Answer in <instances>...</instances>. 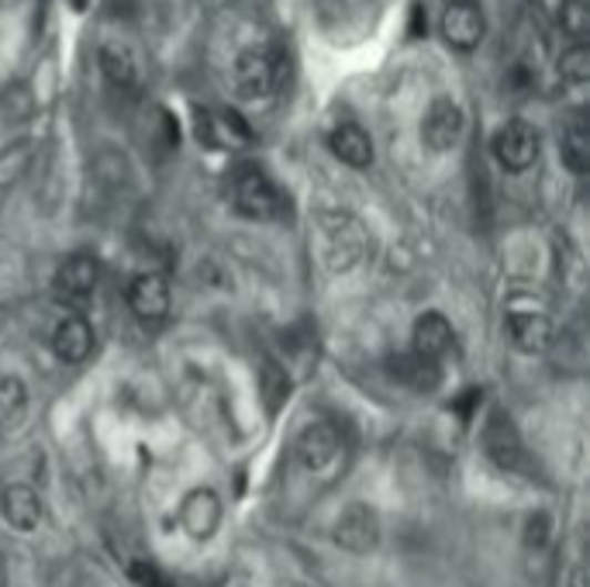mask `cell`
<instances>
[{
	"label": "cell",
	"instance_id": "26",
	"mask_svg": "<svg viewBox=\"0 0 590 587\" xmlns=\"http://www.w3.org/2000/svg\"><path fill=\"white\" fill-rule=\"evenodd\" d=\"M266 397H269V408H273V412L279 408V401L291 397V384H287V377H284V374H276L273 366L266 370Z\"/></svg>",
	"mask_w": 590,
	"mask_h": 587
},
{
	"label": "cell",
	"instance_id": "20",
	"mask_svg": "<svg viewBox=\"0 0 590 587\" xmlns=\"http://www.w3.org/2000/svg\"><path fill=\"white\" fill-rule=\"evenodd\" d=\"M559 156H563L567 170L583 176L590 170V135H587V121L573 118L570 125L559 135Z\"/></svg>",
	"mask_w": 590,
	"mask_h": 587
},
{
	"label": "cell",
	"instance_id": "1",
	"mask_svg": "<svg viewBox=\"0 0 590 587\" xmlns=\"http://www.w3.org/2000/svg\"><path fill=\"white\" fill-rule=\"evenodd\" d=\"M235 94L248 104H263L273 101L279 90L287 87V59L279 49H266V45H253L238 52L235 59Z\"/></svg>",
	"mask_w": 590,
	"mask_h": 587
},
{
	"label": "cell",
	"instance_id": "12",
	"mask_svg": "<svg viewBox=\"0 0 590 587\" xmlns=\"http://www.w3.org/2000/svg\"><path fill=\"white\" fill-rule=\"evenodd\" d=\"M180 525L194 543H207L217 533V525H222V502H217V494L207 487L186 494L180 505Z\"/></svg>",
	"mask_w": 590,
	"mask_h": 587
},
{
	"label": "cell",
	"instance_id": "7",
	"mask_svg": "<svg viewBox=\"0 0 590 587\" xmlns=\"http://www.w3.org/2000/svg\"><path fill=\"white\" fill-rule=\"evenodd\" d=\"M487 32V18L477 0H452L442 11V39L456 52H474Z\"/></svg>",
	"mask_w": 590,
	"mask_h": 587
},
{
	"label": "cell",
	"instance_id": "3",
	"mask_svg": "<svg viewBox=\"0 0 590 587\" xmlns=\"http://www.w3.org/2000/svg\"><path fill=\"white\" fill-rule=\"evenodd\" d=\"M232 204L238 214L256 219V222H273V219H284L287 214L284 191L276 188L266 170H260L253 163H242L232 173Z\"/></svg>",
	"mask_w": 590,
	"mask_h": 587
},
{
	"label": "cell",
	"instance_id": "21",
	"mask_svg": "<svg viewBox=\"0 0 590 587\" xmlns=\"http://www.w3.org/2000/svg\"><path fill=\"white\" fill-rule=\"evenodd\" d=\"M28 415V391L18 377L0 381V425L18 428Z\"/></svg>",
	"mask_w": 590,
	"mask_h": 587
},
{
	"label": "cell",
	"instance_id": "25",
	"mask_svg": "<svg viewBox=\"0 0 590 587\" xmlns=\"http://www.w3.org/2000/svg\"><path fill=\"white\" fill-rule=\"evenodd\" d=\"M129 577L139 584V587H170V580H166V574L155 567V564H149V560H135V564H129Z\"/></svg>",
	"mask_w": 590,
	"mask_h": 587
},
{
	"label": "cell",
	"instance_id": "17",
	"mask_svg": "<svg viewBox=\"0 0 590 587\" xmlns=\"http://www.w3.org/2000/svg\"><path fill=\"white\" fill-rule=\"evenodd\" d=\"M452 346V325L446 315L439 312H425L418 322H415V332H411V353L415 356H425V360H439L446 356Z\"/></svg>",
	"mask_w": 590,
	"mask_h": 587
},
{
	"label": "cell",
	"instance_id": "6",
	"mask_svg": "<svg viewBox=\"0 0 590 587\" xmlns=\"http://www.w3.org/2000/svg\"><path fill=\"white\" fill-rule=\"evenodd\" d=\"M490 145H494L497 163H501L505 170H511V173H525L528 166L539 160V132L521 118H515V121H508V125L497 129Z\"/></svg>",
	"mask_w": 590,
	"mask_h": 587
},
{
	"label": "cell",
	"instance_id": "13",
	"mask_svg": "<svg viewBox=\"0 0 590 587\" xmlns=\"http://www.w3.org/2000/svg\"><path fill=\"white\" fill-rule=\"evenodd\" d=\"M129 304L142 322H163L170 315V284L160 273H139L129 284Z\"/></svg>",
	"mask_w": 590,
	"mask_h": 587
},
{
	"label": "cell",
	"instance_id": "28",
	"mask_svg": "<svg viewBox=\"0 0 590 587\" xmlns=\"http://www.w3.org/2000/svg\"><path fill=\"white\" fill-rule=\"evenodd\" d=\"M546 543V518L536 515V518H528V546H542Z\"/></svg>",
	"mask_w": 590,
	"mask_h": 587
},
{
	"label": "cell",
	"instance_id": "5",
	"mask_svg": "<svg viewBox=\"0 0 590 587\" xmlns=\"http://www.w3.org/2000/svg\"><path fill=\"white\" fill-rule=\"evenodd\" d=\"M480 443H484V453L497 470L515 474V470L525 467V443L518 436V425L501 408H494L490 418L484 422Z\"/></svg>",
	"mask_w": 590,
	"mask_h": 587
},
{
	"label": "cell",
	"instance_id": "19",
	"mask_svg": "<svg viewBox=\"0 0 590 587\" xmlns=\"http://www.w3.org/2000/svg\"><path fill=\"white\" fill-rule=\"evenodd\" d=\"M390 374L408 384L411 391H435L442 381V370H439V360H425V356H415V353H400L390 360Z\"/></svg>",
	"mask_w": 590,
	"mask_h": 587
},
{
	"label": "cell",
	"instance_id": "4",
	"mask_svg": "<svg viewBox=\"0 0 590 587\" xmlns=\"http://www.w3.org/2000/svg\"><path fill=\"white\" fill-rule=\"evenodd\" d=\"M342 436L332 422H311L301 436H297V459L307 474H318V477H332V470L342 463Z\"/></svg>",
	"mask_w": 590,
	"mask_h": 587
},
{
	"label": "cell",
	"instance_id": "22",
	"mask_svg": "<svg viewBox=\"0 0 590 587\" xmlns=\"http://www.w3.org/2000/svg\"><path fill=\"white\" fill-rule=\"evenodd\" d=\"M559 28L573 39V42H583L587 32H590V11L583 0H563L559 4Z\"/></svg>",
	"mask_w": 590,
	"mask_h": 587
},
{
	"label": "cell",
	"instance_id": "9",
	"mask_svg": "<svg viewBox=\"0 0 590 587\" xmlns=\"http://www.w3.org/2000/svg\"><path fill=\"white\" fill-rule=\"evenodd\" d=\"M505 332L511 338V346L518 353H528V356L546 353L556 338V328H552L549 315L536 312V307H511L508 318H505Z\"/></svg>",
	"mask_w": 590,
	"mask_h": 587
},
{
	"label": "cell",
	"instance_id": "8",
	"mask_svg": "<svg viewBox=\"0 0 590 587\" xmlns=\"http://www.w3.org/2000/svg\"><path fill=\"white\" fill-rule=\"evenodd\" d=\"M462 129H466L462 108L452 98H435L428 114H425V121H421V142L431 152H449V149L459 145Z\"/></svg>",
	"mask_w": 590,
	"mask_h": 587
},
{
	"label": "cell",
	"instance_id": "27",
	"mask_svg": "<svg viewBox=\"0 0 590 587\" xmlns=\"http://www.w3.org/2000/svg\"><path fill=\"white\" fill-rule=\"evenodd\" d=\"M480 401H484V391H480V387H466V394L456 401L459 418H462V422H470V418L477 415V408H480Z\"/></svg>",
	"mask_w": 590,
	"mask_h": 587
},
{
	"label": "cell",
	"instance_id": "16",
	"mask_svg": "<svg viewBox=\"0 0 590 587\" xmlns=\"http://www.w3.org/2000/svg\"><path fill=\"white\" fill-rule=\"evenodd\" d=\"M98 63H101V73L104 80L118 90V94H135L139 90V63L132 49H124L118 42H104L101 52H98Z\"/></svg>",
	"mask_w": 590,
	"mask_h": 587
},
{
	"label": "cell",
	"instance_id": "15",
	"mask_svg": "<svg viewBox=\"0 0 590 587\" xmlns=\"http://www.w3.org/2000/svg\"><path fill=\"white\" fill-rule=\"evenodd\" d=\"M52 353L62 363H83L93 353V328L83 315H67L52 332Z\"/></svg>",
	"mask_w": 590,
	"mask_h": 587
},
{
	"label": "cell",
	"instance_id": "18",
	"mask_svg": "<svg viewBox=\"0 0 590 587\" xmlns=\"http://www.w3.org/2000/svg\"><path fill=\"white\" fill-rule=\"evenodd\" d=\"M328 149L338 163H346L353 170H366L373 163V139L359 125H338L328 135Z\"/></svg>",
	"mask_w": 590,
	"mask_h": 587
},
{
	"label": "cell",
	"instance_id": "24",
	"mask_svg": "<svg viewBox=\"0 0 590 587\" xmlns=\"http://www.w3.org/2000/svg\"><path fill=\"white\" fill-rule=\"evenodd\" d=\"M31 166V142H18L8 152H0V188L14 183Z\"/></svg>",
	"mask_w": 590,
	"mask_h": 587
},
{
	"label": "cell",
	"instance_id": "10",
	"mask_svg": "<svg viewBox=\"0 0 590 587\" xmlns=\"http://www.w3.org/2000/svg\"><path fill=\"white\" fill-rule=\"evenodd\" d=\"M98 276H101V270L90 256H70L55 270V281H52L55 297L70 307H83L93 294H98Z\"/></svg>",
	"mask_w": 590,
	"mask_h": 587
},
{
	"label": "cell",
	"instance_id": "14",
	"mask_svg": "<svg viewBox=\"0 0 590 587\" xmlns=\"http://www.w3.org/2000/svg\"><path fill=\"white\" fill-rule=\"evenodd\" d=\"M0 515L11 525V529H21V533H31L39 529L42 522V498L35 487L28 484H11L0 490Z\"/></svg>",
	"mask_w": 590,
	"mask_h": 587
},
{
	"label": "cell",
	"instance_id": "2",
	"mask_svg": "<svg viewBox=\"0 0 590 587\" xmlns=\"http://www.w3.org/2000/svg\"><path fill=\"white\" fill-rule=\"evenodd\" d=\"M315 232H318L322 263L332 273H349L353 266L363 263V256L369 250V235H366L363 222L346 211H325Z\"/></svg>",
	"mask_w": 590,
	"mask_h": 587
},
{
	"label": "cell",
	"instance_id": "11",
	"mask_svg": "<svg viewBox=\"0 0 590 587\" xmlns=\"http://www.w3.org/2000/svg\"><path fill=\"white\" fill-rule=\"evenodd\" d=\"M380 539L377 529V512L363 502H353L349 508H342V515L335 518V543L349 553H369Z\"/></svg>",
	"mask_w": 590,
	"mask_h": 587
},
{
	"label": "cell",
	"instance_id": "23",
	"mask_svg": "<svg viewBox=\"0 0 590 587\" xmlns=\"http://www.w3.org/2000/svg\"><path fill=\"white\" fill-rule=\"evenodd\" d=\"M559 73L570 83H587L590 80V49L583 42H573L570 49H563L559 55Z\"/></svg>",
	"mask_w": 590,
	"mask_h": 587
}]
</instances>
